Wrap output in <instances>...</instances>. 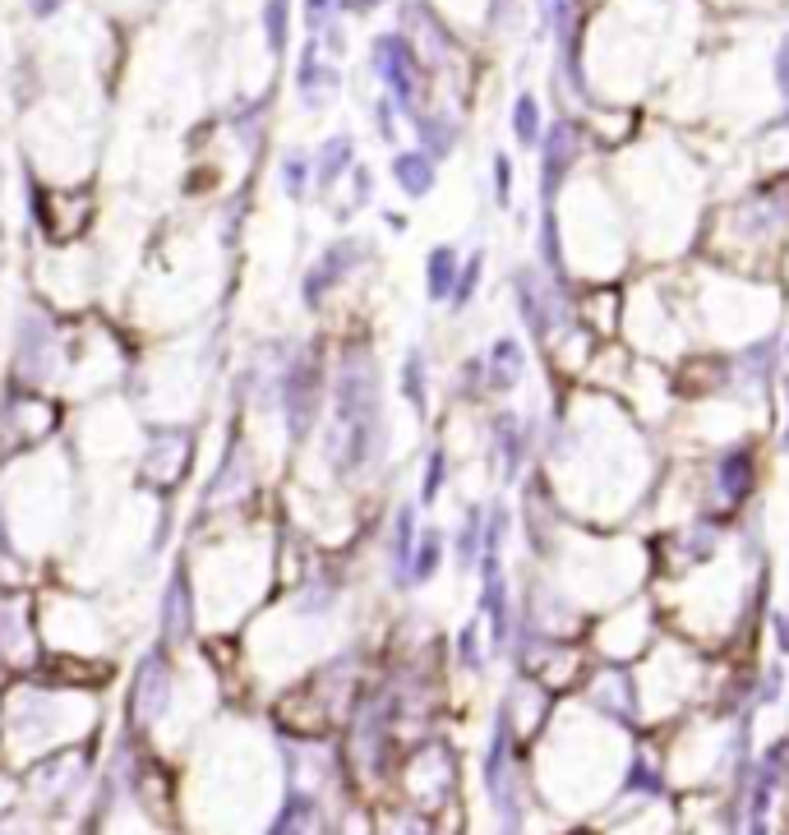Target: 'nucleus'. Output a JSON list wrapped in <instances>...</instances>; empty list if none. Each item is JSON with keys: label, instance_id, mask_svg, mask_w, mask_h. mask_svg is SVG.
<instances>
[{"label": "nucleus", "instance_id": "nucleus-1", "mask_svg": "<svg viewBox=\"0 0 789 835\" xmlns=\"http://www.w3.org/2000/svg\"><path fill=\"white\" fill-rule=\"evenodd\" d=\"M508 292H513V309H517V324L526 332V347H555V337L568 332L577 324V305L572 292L559 282H549L536 264H517L508 277Z\"/></svg>", "mask_w": 789, "mask_h": 835}, {"label": "nucleus", "instance_id": "nucleus-2", "mask_svg": "<svg viewBox=\"0 0 789 835\" xmlns=\"http://www.w3.org/2000/svg\"><path fill=\"white\" fill-rule=\"evenodd\" d=\"M545 411H513L494 406L485 415V462L498 485H522L545 448Z\"/></svg>", "mask_w": 789, "mask_h": 835}, {"label": "nucleus", "instance_id": "nucleus-3", "mask_svg": "<svg viewBox=\"0 0 789 835\" xmlns=\"http://www.w3.org/2000/svg\"><path fill=\"white\" fill-rule=\"evenodd\" d=\"M729 236L739 241V258L734 264H767L780 258L789 245V186H761L744 203L729 208Z\"/></svg>", "mask_w": 789, "mask_h": 835}, {"label": "nucleus", "instance_id": "nucleus-4", "mask_svg": "<svg viewBox=\"0 0 789 835\" xmlns=\"http://www.w3.org/2000/svg\"><path fill=\"white\" fill-rule=\"evenodd\" d=\"M757 489H761V448L753 438L725 443V448H716L712 462H706L697 512L734 517V512H744V508L757 504Z\"/></svg>", "mask_w": 789, "mask_h": 835}, {"label": "nucleus", "instance_id": "nucleus-5", "mask_svg": "<svg viewBox=\"0 0 789 835\" xmlns=\"http://www.w3.org/2000/svg\"><path fill=\"white\" fill-rule=\"evenodd\" d=\"M734 540V527H725V517L697 512L678 527H665L661 536H651V559L661 563L665 578H693V572L720 563V550Z\"/></svg>", "mask_w": 789, "mask_h": 835}, {"label": "nucleus", "instance_id": "nucleus-6", "mask_svg": "<svg viewBox=\"0 0 789 835\" xmlns=\"http://www.w3.org/2000/svg\"><path fill=\"white\" fill-rule=\"evenodd\" d=\"M476 578H481L476 619H481V628H485L490 656H508L513 633H517V591H513V578H508L504 554H485L481 568H476Z\"/></svg>", "mask_w": 789, "mask_h": 835}, {"label": "nucleus", "instance_id": "nucleus-7", "mask_svg": "<svg viewBox=\"0 0 789 835\" xmlns=\"http://www.w3.org/2000/svg\"><path fill=\"white\" fill-rule=\"evenodd\" d=\"M540 208H559V194L568 190V176L577 171V162H582V152H587V135H582V125L559 116V120H549L545 125V139H540Z\"/></svg>", "mask_w": 789, "mask_h": 835}, {"label": "nucleus", "instance_id": "nucleus-8", "mask_svg": "<svg viewBox=\"0 0 789 835\" xmlns=\"http://www.w3.org/2000/svg\"><path fill=\"white\" fill-rule=\"evenodd\" d=\"M587 701L604 716V720H619V725H633L638 707H642V688H638V674L628 669L623 660H604L587 674Z\"/></svg>", "mask_w": 789, "mask_h": 835}, {"label": "nucleus", "instance_id": "nucleus-9", "mask_svg": "<svg viewBox=\"0 0 789 835\" xmlns=\"http://www.w3.org/2000/svg\"><path fill=\"white\" fill-rule=\"evenodd\" d=\"M485 351V393L490 402H504L513 393H522L526 374H532V347L517 332H498L494 342L481 347Z\"/></svg>", "mask_w": 789, "mask_h": 835}, {"label": "nucleus", "instance_id": "nucleus-10", "mask_svg": "<svg viewBox=\"0 0 789 835\" xmlns=\"http://www.w3.org/2000/svg\"><path fill=\"white\" fill-rule=\"evenodd\" d=\"M375 70H379V80L388 84L392 102H398L402 112H415V93H420V61H415V46H411L402 33L375 38Z\"/></svg>", "mask_w": 789, "mask_h": 835}, {"label": "nucleus", "instance_id": "nucleus-11", "mask_svg": "<svg viewBox=\"0 0 789 835\" xmlns=\"http://www.w3.org/2000/svg\"><path fill=\"white\" fill-rule=\"evenodd\" d=\"M481 517H485V499L476 504H466L462 521H457V531L449 540V559L457 572H476L481 559H485V531H481Z\"/></svg>", "mask_w": 789, "mask_h": 835}, {"label": "nucleus", "instance_id": "nucleus-12", "mask_svg": "<svg viewBox=\"0 0 789 835\" xmlns=\"http://www.w3.org/2000/svg\"><path fill=\"white\" fill-rule=\"evenodd\" d=\"M457 273H462V250L449 245V241H439L425 254V300L430 305H449L453 286H457Z\"/></svg>", "mask_w": 789, "mask_h": 835}, {"label": "nucleus", "instance_id": "nucleus-13", "mask_svg": "<svg viewBox=\"0 0 789 835\" xmlns=\"http://www.w3.org/2000/svg\"><path fill=\"white\" fill-rule=\"evenodd\" d=\"M392 180H398V190H402L407 199H430L434 186H439V162L425 158L420 148L398 152V158H392Z\"/></svg>", "mask_w": 789, "mask_h": 835}, {"label": "nucleus", "instance_id": "nucleus-14", "mask_svg": "<svg viewBox=\"0 0 789 835\" xmlns=\"http://www.w3.org/2000/svg\"><path fill=\"white\" fill-rule=\"evenodd\" d=\"M443 563H449V536H443L439 527H425L411 550V586H430Z\"/></svg>", "mask_w": 789, "mask_h": 835}, {"label": "nucleus", "instance_id": "nucleus-15", "mask_svg": "<svg viewBox=\"0 0 789 835\" xmlns=\"http://www.w3.org/2000/svg\"><path fill=\"white\" fill-rule=\"evenodd\" d=\"M481 531H485V554H504L508 550V540L517 531V508H513L508 494H490L485 499Z\"/></svg>", "mask_w": 789, "mask_h": 835}, {"label": "nucleus", "instance_id": "nucleus-16", "mask_svg": "<svg viewBox=\"0 0 789 835\" xmlns=\"http://www.w3.org/2000/svg\"><path fill=\"white\" fill-rule=\"evenodd\" d=\"M415 139H420V152H425V158L443 162L457 148L462 129H457L453 116H415Z\"/></svg>", "mask_w": 789, "mask_h": 835}, {"label": "nucleus", "instance_id": "nucleus-17", "mask_svg": "<svg viewBox=\"0 0 789 835\" xmlns=\"http://www.w3.org/2000/svg\"><path fill=\"white\" fill-rule=\"evenodd\" d=\"M513 144L522 148V152H532V148H540V139H545V116H540V97L536 93H517L513 97Z\"/></svg>", "mask_w": 789, "mask_h": 835}, {"label": "nucleus", "instance_id": "nucleus-18", "mask_svg": "<svg viewBox=\"0 0 789 835\" xmlns=\"http://www.w3.org/2000/svg\"><path fill=\"white\" fill-rule=\"evenodd\" d=\"M402 398L411 402L415 415H430V360L420 347H411L402 360Z\"/></svg>", "mask_w": 789, "mask_h": 835}, {"label": "nucleus", "instance_id": "nucleus-19", "mask_svg": "<svg viewBox=\"0 0 789 835\" xmlns=\"http://www.w3.org/2000/svg\"><path fill=\"white\" fill-rule=\"evenodd\" d=\"M481 286H485V250H471V254H462V273H457L453 300H449V309H453V315H466V309L476 305Z\"/></svg>", "mask_w": 789, "mask_h": 835}, {"label": "nucleus", "instance_id": "nucleus-20", "mask_svg": "<svg viewBox=\"0 0 789 835\" xmlns=\"http://www.w3.org/2000/svg\"><path fill=\"white\" fill-rule=\"evenodd\" d=\"M453 402H490L485 393V351H471L453 364Z\"/></svg>", "mask_w": 789, "mask_h": 835}, {"label": "nucleus", "instance_id": "nucleus-21", "mask_svg": "<svg viewBox=\"0 0 789 835\" xmlns=\"http://www.w3.org/2000/svg\"><path fill=\"white\" fill-rule=\"evenodd\" d=\"M453 651H457V665H462L466 674H485V665H490L494 656H490V642H485L481 619H466V623H462Z\"/></svg>", "mask_w": 789, "mask_h": 835}, {"label": "nucleus", "instance_id": "nucleus-22", "mask_svg": "<svg viewBox=\"0 0 789 835\" xmlns=\"http://www.w3.org/2000/svg\"><path fill=\"white\" fill-rule=\"evenodd\" d=\"M449 472H453L449 448H430V457H425V476H420V508H434V504H439L443 485H449Z\"/></svg>", "mask_w": 789, "mask_h": 835}, {"label": "nucleus", "instance_id": "nucleus-23", "mask_svg": "<svg viewBox=\"0 0 789 835\" xmlns=\"http://www.w3.org/2000/svg\"><path fill=\"white\" fill-rule=\"evenodd\" d=\"M623 785H628V794L655 799V794L665 790V780H661V771H655V767L646 762V757H633V767H628V780H623Z\"/></svg>", "mask_w": 789, "mask_h": 835}, {"label": "nucleus", "instance_id": "nucleus-24", "mask_svg": "<svg viewBox=\"0 0 789 835\" xmlns=\"http://www.w3.org/2000/svg\"><path fill=\"white\" fill-rule=\"evenodd\" d=\"M490 186H494L498 208H513V158L504 148H494V158H490Z\"/></svg>", "mask_w": 789, "mask_h": 835}, {"label": "nucleus", "instance_id": "nucleus-25", "mask_svg": "<svg viewBox=\"0 0 789 835\" xmlns=\"http://www.w3.org/2000/svg\"><path fill=\"white\" fill-rule=\"evenodd\" d=\"M776 457H789V370L776 383Z\"/></svg>", "mask_w": 789, "mask_h": 835}, {"label": "nucleus", "instance_id": "nucleus-26", "mask_svg": "<svg viewBox=\"0 0 789 835\" xmlns=\"http://www.w3.org/2000/svg\"><path fill=\"white\" fill-rule=\"evenodd\" d=\"M347 162H351V139H341V135H337V139L324 148V162H319L324 171H319V176H324V180H337L341 171H347Z\"/></svg>", "mask_w": 789, "mask_h": 835}, {"label": "nucleus", "instance_id": "nucleus-27", "mask_svg": "<svg viewBox=\"0 0 789 835\" xmlns=\"http://www.w3.org/2000/svg\"><path fill=\"white\" fill-rule=\"evenodd\" d=\"M780 684H785V669H780V665H767V669L757 674V693H753V701L771 707V701L780 697Z\"/></svg>", "mask_w": 789, "mask_h": 835}, {"label": "nucleus", "instance_id": "nucleus-28", "mask_svg": "<svg viewBox=\"0 0 789 835\" xmlns=\"http://www.w3.org/2000/svg\"><path fill=\"white\" fill-rule=\"evenodd\" d=\"M771 80H776V93L789 102V33L776 42V56H771Z\"/></svg>", "mask_w": 789, "mask_h": 835}, {"label": "nucleus", "instance_id": "nucleus-29", "mask_svg": "<svg viewBox=\"0 0 789 835\" xmlns=\"http://www.w3.org/2000/svg\"><path fill=\"white\" fill-rule=\"evenodd\" d=\"M269 38H273V46L286 42V0H273L269 6Z\"/></svg>", "mask_w": 789, "mask_h": 835}, {"label": "nucleus", "instance_id": "nucleus-30", "mask_svg": "<svg viewBox=\"0 0 789 835\" xmlns=\"http://www.w3.org/2000/svg\"><path fill=\"white\" fill-rule=\"evenodd\" d=\"M337 0H309V29H324V19L333 14Z\"/></svg>", "mask_w": 789, "mask_h": 835}, {"label": "nucleus", "instance_id": "nucleus-31", "mask_svg": "<svg viewBox=\"0 0 789 835\" xmlns=\"http://www.w3.org/2000/svg\"><path fill=\"white\" fill-rule=\"evenodd\" d=\"M341 6H351V10H370V6H379V0H341Z\"/></svg>", "mask_w": 789, "mask_h": 835}, {"label": "nucleus", "instance_id": "nucleus-32", "mask_svg": "<svg viewBox=\"0 0 789 835\" xmlns=\"http://www.w3.org/2000/svg\"><path fill=\"white\" fill-rule=\"evenodd\" d=\"M33 10H38V14H51V10H56V0H33Z\"/></svg>", "mask_w": 789, "mask_h": 835}, {"label": "nucleus", "instance_id": "nucleus-33", "mask_svg": "<svg viewBox=\"0 0 789 835\" xmlns=\"http://www.w3.org/2000/svg\"><path fill=\"white\" fill-rule=\"evenodd\" d=\"M780 351H785V370H789V328H785V337H780Z\"/></svg>", "mask_w": 789, "mask_h": 835}]
</instances>
